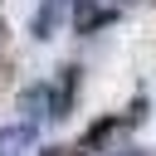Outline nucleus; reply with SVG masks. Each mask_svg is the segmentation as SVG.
Listing matches in <instances>:
<instances>
[{"label": "nucleus", "instance_id": "2", "mask_svg": "<svg viewBox=\"0 0 156 156\" xmlns=\"http://www.w3.org/2000/svg\"><path fill=\"white\" fill-rule=\"evenodd\" d=\"M44 117H49V93L44 88H29L24 93V127H39Z\"/></svg>", "mask_w": 156, "mask_h": 156}, {"label": "nucleus", "instance_id": "1", "mask_svg": "<svg viewBox=\"0 0 156 156\" xmlns=\"http://www.w3.org/2000/svg\"><path fill=\"white\" fill-rule=\"evenodd\" d=\"M107 20H112V5H102V0H73V29L78 34H93Z\"/></svg>", "mask_w": 156, "mask_h": 156}, {"label": "nucleus", "instance_id": "3", "mask_svg": "<svg viewBox=\"0 0 156 156\" xmlns=\"http://www.w3.org/2000/svg\"><path fill=\"white\" fill-rule=\"evenodd\" d=\"M112 132H117V117H102V122H93V127H88V136H83V151L102 146V141H107Z\"/></svg>", "mask_w": 156, "mask_h": 156}]
</instances>
